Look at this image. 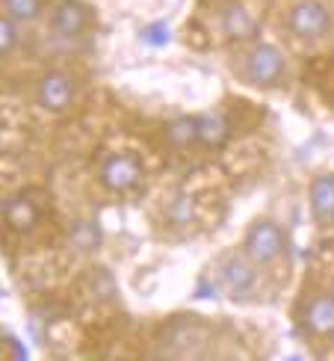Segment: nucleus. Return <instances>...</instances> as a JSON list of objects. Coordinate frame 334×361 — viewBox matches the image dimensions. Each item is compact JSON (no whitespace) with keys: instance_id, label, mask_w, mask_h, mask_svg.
<instances>
[{"instance_id":"nucleus-10","label":"nucleus","mask_w":334,"mask_h":361,"mask_svg":"<svg viewBox=\"0 0 334 361\" xmlns=\"http://www.w3.org/2000/svg\"><path fill=\"white\" fill-rule=\"evenodd\" d=\"M4 219L12 231H18V234H27V231H33L36 228V222H39V207L33 199H27V195H15V199H9L4 204Z\"/></svg>"},{"instance_id":"nucleus-3","label":"nucleus","mask_w":334,"mask_h":361,"mask_svg":"<svg viewBox=\"0 0 334 361\" xmlns=\"http://www.w3.org/2000/svg\"><path fill=\"white\" fill-rule=\"evenodd\" d=\"M246 255H249V261L254 264H272L281 255L284 249V234L276 222H269V219H257L249 234H246Z\"/></svg>"},{"instance_id":"nucleus-9","label":"nucleus","mask_w":334,"mask_h":361,"mask_svg":"<svg viewBox=\"0 0 334 361\" xmlns=\"http://www.w3.org/2000/svg\"><path fill=\"white\" fill-rule=\"evenodd\" d=\"M222 284L228 288V293H231V296H246L254 288V269H252V264L242 258V255H237V252L225 255V261H222Z\"/></svg>"},{"instance_id":"nucleus-2","label":"nucleus","mask_w":334,"mask_h":361,"mask_svg":"<svg viewBox=\"0 0 334 361\" xmlns=\"http://www.w3.org/2000/svg\"><path fill=\"white\" fill-rule=\"evenodd\" d=\"M287 24H290V33L299 39H320L328 33L331 27V12L320 0H299V4L287 15Z\"/></svg>"},{"instance_id":"nucleus-15","label":"nucleus","mask_w":334,"mask_h":361,"mask_svg":"<svg viewBox=\"0 0 334 361\" xmlns=\"http://www.w3.org/2000/svg\"><path fill=\"white\" fill-rule=\"evenodd\" d=\"M15 44H18V30L9 15H0V56H6Z\"/></svg>"},{"instance_id":"nucleus-14","label":"nucleus","mask_w":334,"mask_h":361,"mask_svg":"<svg viewBox=\"0 0 334 361\" xmlns=\"http://www.w3.org/2000/svg\"><path fill=\"white\" fill-rule=\"evenodd\" d=\"M4 9L12 21H36L42 15V0H4Z\"/></svg>"},{"instance_id":"nucleus-4","label":"nucleus","mask_w":334,"mask_h":361,"mask_svg":"<svg viewBox=\"0 0 334 361\" xmlns=\"http://www.w3.org/2000/svg\"><path fill=\"white\" fill-rule=\"evenodd\" d=\"M142 180V163L133 154H113L101 166V184L113 192H128Z\"/></svg>"},{"instance_id":"nucleus-1","label":"nucleus","mask_w":334,"mask_h":361,"mask_svg":"<svg viewBox=\"0 0 334 361\" xmlns=\"http://www.w3.org/2000/svg\"><path fill=\"white\" fill-rule=\"evenodd\" d=\"M242 74L254 86H278L284 78V56L272 44H254L242 59Z\"/></svg>"},{"instance_id":"nucleus-17","label":"nucleus","mask_w":334,"mask_h":361,"mask_svg":"<svg viewBox=\"0 0 334 361\" xmlns=\"http://www.w3.org/2000/svg\"><path fill=\"white\" fill-rule=\"evenodd\" d=\"M190 216H192V204H187V199L180 195L178 204L172 207V219H175V222H187Z\"/></svg>"},{"instance_id":"nucleus-7","label":"nucleus","mask_w":334,"mask_h":361,"mask_svg":"<svg viewBox=\"0 0 334 361\" xmlns=\"http://www.w3.org/2000/svg\"><path fill=\"white\" fill-rule=\"evenodd\" d=\"M219 24H222V33L228 39H234V42H249L257 36V21H254V15L237 4V0H231V4H225L222 6V15H219Z\"/></svg>"},{"instance_id":"nucleus-16","label":"nucleus","mask_w":334,"mask_h":361,"mask_svg":"<svg viewBox=\"0 0 334 361\" xmlns=\"http://www.w3.org/2000/svg\"><path fill=\"white\" fill-rule=\"evenodd\" d=\"M142 39L151 44V48H163V44L169 42V27H166L163 21H160V24H151V27H145Z\"/></svg>"},{"instance_id":"nucleus-6","label":"nucleus","mask_w":334,"mask_h":361,"mask_svg":"<svg viewBox=\"0 0 334 361\" xmlns=\"http://www.w3.org/2000/svg\"><path fill=\"white\" fill-rule=\"evenodd\" d=\"M74 98V83L68 74L63 71H48L44 78L39 80V104L44 110H54V113H63Z\"/></svg>"},{"instance_id":"nucleus-5","label":"nucleus","mask_w":334,"mask_h":361,"mask_svg":"<svg viewBox=\"0 0 334 361\" xmlns=\"http://www.w3.org/2000/svg\"><path fill=\"white\" fill-rule=\"evenodd\" d=\"M302 326L314 338H331L334 335V296L331 293L314 296L305 305V311H302Z\"/></svg>"},{"instance_id":"nucleus-13","label":"nucleus","mask_w":334,"mask_h":361,"mask_svg":"<svg viewBox=\"0 0 334 361\" xmlns=\"http://www.w3.org/2000/svg\"><path fill=\"white\" fill-rule=\"evenodd\" d=\"M166 140L178 148H187V145H195V122L192 116H184V118H175V122L166 125Z\"/></svg>"},{"instance_id":"nucleus-11","label":"nucleus","mask_w":334,"mask_h":361,"mask_svg":"<svg viewBox=\"0 0 334 361\" xmlns=\"http://www.w3.org/2000/svg\"><path fill=\"white\" fill-rule=\"evenodd\" d=\"M192 122H195V145H204V148H219V145H225L228 133H231L228 122H225L222 116H216V113L192 116Z\"/></svg>"},{"instance_id":"nucleus-8","label":"nucleus","mask_w":334,"mask_h":361,"mask_svg":"<svg viewBox=\"0 0 334 361\" xmlns=\"http://www.w3.org/2000/svg\"><path fill=\"white\" fill-rule=\"evenodd\" d=\"M51 24H54L56 36H66V39L80 36L89 27V9L80 4V0H63V4H56Z\"/></svg>"},{"instance_id":"nucleus-12","label":"nucleus","mask_w":334,"mask_h":361,"mask_svg":"<svg viewBox=\"0 0 334 361\" xmlns=\"http://www.w3.org/2000/svg\"><path fill=\"white\" fill-rule=\"evenodd\" d=\"M311 210L320 225L334 222V175H320L311 187Z\"/></svg>"}]
</instances>
